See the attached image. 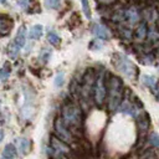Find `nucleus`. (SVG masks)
<instances>
[{
  "label": "nucleus",
  "instance_id": "obj_1",
  "mask_svg": "<svg viewBox=\"0 0 159 159\" xmlns=\"http://www.w3.org/2000/svg\"><path fill=\"white\" fill-rule=\"evenodd\" d=\"M122 82L112 76L109 80V102H108V107L113 111L119 106L120 98H122Z\"/></svg>",
  "mask_w": 159,
  "mask_h": 159
},
{
  "label": "nucleus",
  "instance_id": "obj_2",
  "mask_svg": "<svg viewBox=\"0 0 159 159\" xmlns=\"http://www.w3.org/2000/svg\"><path fill=\"white\" fill-rule=\"evenodd\" d=\"M62 120L63 123L70 127V125H78L81 122V111L78 107L73 104H67L62 109Z\"/></svg>",
  "mask_w": 159,
  "mask_h": 159
},
{
  "label": "nucleus",
  "instance_id": "obj_3",
  "mask_svg": "<svg viewBox=\"0 0 159 159\" xmlns=\"http://www.w3.org/2000/svg\"><path fill=\"white\" fill-rule=\"evenodd\" d=\"M25 32H26V31H25V26L22 25V26L19 29V31H17V34H16L14 41H12L11 45L9 46V56H10L11 58H16V56H17L20 48L25 45Z\"/></svg>",
  "mask_w": 159,
  "mask_h": 159
},
{
  "label": "nucleus",
  "instance_id": "obj_4",
  "mask_svg": "<svg viewBox=\"0 0 159 159\" xmlns=\"http://www.w3.org/2000/svg\"><path fill=\"white\" fill-rule=\"evenodd\" d=\"M117 57H118V58L116 60V66H117V68H118L123 75L132 77V76L134 75V72H135V67H134V65L132 63V61H130L125 55H123V53H118Z\"/></svg>",
  "mask_w": 159,
  "mask_h": 159
},
{
  "label": "nucleus",
  "instance_id": "obj_5",
  "mask_svg": "<svg viewBox=\"0 0 159 159\" xmlns=\"http://www.w3.org/2000/svg\"><path fill=\"white\" fill-rule=\"evenodd\" d=\"M104 97H106L104 76H103V72H101V75L97 77L96 84H94V99L98 104H102V102L104 101Z\"/></svg>",
  "mask_w": 159,
  "mask_h": 159
},
{
  "label": "nucleus",
  "instance_id": "obj_6",
  "mask_svg": "<svg viewBox=\"0 0 159 159\" xmlns=\"http://www.w3.org/2000/svg\"><path fill=\"white\" fill-rule=\"evenodd\" d=\"M50 145H51V149H52V153L57 157H62L65 154H67L70 152V148L58 138L56 137H52L51 138V142H50Z\"/></svg>",
  "mask_w": 159,
  "mask_h": 159
},
{
  "label": "nucleus",
  "instance_id": "obj_7",
  "mask_svg": "<svg viewBox=\"0 0 159 159\" xmlns=\"http://www.w3.org/2000/svg\"><path fill=\"white\" fill-rule=\"evenodd\" d=\"M55 128H56V132H57V134L60 135L61 139H63V140H70V139H71V134H70V132H68V129H67V125L63 123L62 118L56 119V122H55Z\"/></svg>",
  "mask_w": 159,
  "mask_h": 159
},
{
  "label": "nucleus",
  "instance_id": "obj_8",
  "mask_svg": "<svg viewBox=\"0 0 159 159\" xmlns=\"http://www.w3.org/2000/svg\"><path fill=\"white\" fill-rule=\"evenodd\" d=\"M92 32L99 39V40H108L111 34L108 32V29L102 25V24H93L92 26Z\"/></svg>",
  "mask_w": 159,
  "mask_h": 159
},
{
  "label": "nucleus",
  "instance_id": "obj_9",
  "mask_svg": "<svg viewBox=\"0 0 159 159\" xmlns=\"http://www.w3.org/2000/svg\"><path fill=\"white\" fill-rule=\"evenodd\" d=\"M30 147H31V142L27 138H19L17 139V149L19 153L21 155H25L30 152Z\"/></svg>",
  "mask_w": 159,
  "mask_h": 159
},
{
  "label": "nucleus",
  "instance_id": "obj_10",
  "mask_svg": "<svg viewBox=\"0 0 159 159\" xmlns=\"http://www.w3.org/2000/svg\"><path fill=\"white\" fill-rule=\"evenodd\" d=\"M120 111H122L123 113L129 114V116H133V117H135V116L139 113L138 107H137V106H134L133 103H128V102H124V103L122 104Z\"/></svg>",
  "mask_w": 159,
  "mask_h": 159
},
{
  "label": "nucleus",
  "instance_id": "obj_11",
  "mask_svg": "<svg viewBox=\"0 0 159 159\" xmlns=\"http://www.w3.org/2000/svg\"><path fill=\"white\" fill-rule=\"evenodd\" d=\"M16 158V148L14 144H7L5 145L2 154H1V159H15Z\"/></svg>",
  "mask_w": 159,
  "mask_h": 159
},
{
  "label": "nucleus",
  "instance_id": "obj_12",
  "mask_svg": "<svg viewBox=\"0 0 159 159\" xmlns=\"http://www.w3.org/2000/svg\"><path fill=\"white\" fill-rule=\"evenodd\" d=\"M124 16L128 19V21H129L130 24H135L137 21H139V12H138V10L134 9V7H129L128 10H125Z\"/></svg>",
  "mask_w": 159,
  "mask_h": 159
},
{
  "label": "nucleus",
  "instance_id": "obj_13",
  "mask_svg": "<svg viewBox=\"0 0 159 159\" xmlns=\"http://www.w3.org/2000/svg\"><path fill=\"white\" fill-rule=\"evenodd\" d=\"M142 82L148 87V88H150V89H155V87H157V83H158V80L154 77V76H149V75H143L142 77Z\"/></svg>",
  "mask_w": 159,
  "mask_h": 159
},
{
  "label": "nucleus",
  "instance_id": "obj_14",
  "mask_svg": "<svg viewBox=\"0 0 159 159\" xmlns=\"http://www.w3.org/2000/svg\"><path fill=\"white\" fill-rule=\"evenodd\" d=\"M42 32H43V27L41 25H34L29 31V37L32 40H39L42 36Z\"/></svg>",
  "mask_w": 159,
  "mask_h": 159
},
{
  "label": "nucleus",
  "instance_id": "obj_15",
  "mask_svg": "<svg viewBox=\"0 0 159 159\" xmlns=\"http://www.w3.org/2000/svg\"><path fill=\"white\" fill-rule=\"evenodd\" d=\"M11 25H12V22L11 21L9 22V19H2L0 16V34L1 35H6L10 31Z\"/></svg>",
  "mask_w": 159,
  "mask_h": 159
},
{
  "label": "nucleus",
  "instance_id": "obj_16",
  "mask_svg": "<svg viewBox=\"0 0 159 159\" xmlns=\"http://www.w3.org/2000/svg\"><path fill=\"white\" fill-rule=\"evenodd\" d=\"M147 34H148V31H147V25H145V22H140L139 26H138V29H137V31H135V37H137L138 40H143Z\"/></svg>",
  "mask_w": 159,
  "mask_h": 159
},
{
  "label": "nucleus",
  "instance_id": "obj_17",
  "mask_svg": "<svg viewBox=\"0 0 159 159\" xmlns=\"http://www.w3.org/2000/svg\"><path fill=\"white\" fill-rule=\"evenodd\" d=\"M47 40H48V42H50L51 45H58L61 39H60V36H58L56 32L50 31V32H48V35H47Z\"/></svg>",
  "mask_w": 159,
  "mask_h": 159
},
{
  "label": "nucleus",
  "instance_id": "obj_18",
  "mask_svg": "<svg viewBox=\"0 0 159 159\" xmlns=\"http://www.w3.org/2000/svg\"><path fill=\"white\" fill-rule=\"evenodd\" d=\"M10 67H9V65L6 63V65H4V67L2 68H0V81H4V80H6L7 78V76L10 75Z\"/></svg>",
  "mask_w": 159,
  "mask_h": 159
},
{
  "label": "nucleus",
  "instance_id": "obj_19",
  "mask_svg": "<svg viewBox=\"0 0 159 159\" xmlns=\"http://www.w3.org/2000/svg\"><path fill=\"white\" fill-rule=\"evenodd\" d=\"M81 4H82V9H83V12L86 15L87 19H91V7H89V4L87 0H81Z\"/></svg>",
  "mask_w": 159,
  "mask_h": 159
},
{
  "label": "nucleus",
  "instance_id": "obj_20",
  "mask_svg": "<svg viewBox=\"0 0 159 159\" xmlns=\"http://www.w3.org/2000/svg\"><path fill=\"white\" fill-rule=\"evenodd\" d=\"M149 144L155 148H159V135L157 133H152L149 135Z\"/></svg>",
  "mask_w": 159,
  "mask_h": 159
},
{
  "label": "nucleus",
  "instance_id": "obj_21",
  "mask_svg": "<svg viewBox=\"0 0 159 159\" xmlns=\"http://www.w3.org/2000/svg\"><path fill=\"white\" fill-rule=\"evenodd\" d=\"M50 56H51V51H50L48 48L43 47L42 51H41V53H40V60H42L43 62H46V61L50 58Z\"/></svg>",
  "mask_w": 159,
  "mask_h": 159
},
{
  "label": "nucleus",
  "instance_id": "obj_22",
  "mask_svg": "<svg viewBox=\"0 0 159 159\" xmlns=\"http://www.w3.org/2000/svg\"><path fill=\"white\" fill-rule=\"evenodd\" d=\"M61 0H45V4L48 9H57L60 6Z\"/></svg>",
  "mask_w": 159,
  "mask_h": 159
},
{
  "label": "nucleus",
  "instance_id": "obj_23",
  "mask_svg": "<svg viewBox=\"0 0 159 159\" xmlns=\"http://www.w3.org/2000/svg\"><path fill=\"white\" fill-rule=\"evenodd\" d=\"M63 78H65L63 72L58 73V75L55 77V86H56V87H61V86L63 84Z\"/></svg>",
  "mask_w": 159,
  "mask_h": 159
},
{
  "label": "nucleus",
  "instance_id": "obj_24",
  "mask_svg": "<svg viewBox=\"0 0 159 159\" xmlns=\"http://www.w3.org/2000/svg\"><path fill=\"white\" fill-rule=\"evenodd\" d=\"M101 47H102V42L99 40H94L92 43H89V48H92V50H98Z\"/></svg>",
  "mask_w": 159,
  "mask_h": 159
},
{
  "label": "nucleus",
  "instance_id": "obj_25",
  "mask_svg": "<svg viewBox=\"0 0 159 159\" xmlns=\"http://www.w3.org/2000/svg\"><path fill=\"white\" fill-rule=\"evenodd\" d=\"M17 4L21 9H27V6L30 4V0H17Z\"/></svg>",
  "mask_w": 159,
  "mask_h": 159
},
{
  "label": "nucleus",
  "instance_id": "obj_26",
  "mask_svg": "<svg viewBox=\"0 0 159 159\" xmlns=\"http://www.w3.org/2000/svg\"><path fill=\"white\" fill-rule=\"evenodd\" d=\"M2 138H4V130H2V129H0V142L2 140Z\"/></svg>",
  "mask_w": 159,
  "mask_h": 159
},
{
  "label": "nucleus",
  "instance_id": "obj_27",
  "mask_svg": "<svg viewBox=\"0 0 159 159\" xmlns=\"http://www.w3.org/2000/svg\"><path fill=\"white\" fill-rule=\"evenodd\" d=\"M5 1H6V0H0V4H4Z\"/></svg>",
  "mask_w": 159,
  "mask_h": 159
},
{
  "label": "nucleus",
  "instance_id": "obj_28",
  "mask_svg": "<svg viewBox=\"0 0 159 159\" xmlns=\"http://www.w3.org/2000/svg\"><path fill=\"white\" fill-rule=\"evenodd\" d=\"M158 102H159V96H158Z\"/></svg>",
  "mask_w": 159,
  "mask_h": 159
}]
</instances>
